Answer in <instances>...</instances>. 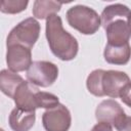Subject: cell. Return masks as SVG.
Instances as JSON below:
<instances>
[{"label": "cell", "instance_id": "cell-16", "mask_svg": "<svg viewBox=\"0 0 131 131\" xmlns=\"http://www.w3.org/2000/svg\"><path fill=\"white\" fill-rule=\"evenodd\" d=\"M103 73H104L103 70L98 69V70L92 71L87 77V81H86L87 89L91 94L95 96H99V97L104 96L103 91H102V85H101Z\"/></svg>", "mask_w": 131, "mask_h": 131}, {"label": "cell", "instance_id": "cell-10", "mask_svg": "<svg viewBox=\"0 0 131 131\" xmlns=\"http://www.w3.org/2000/svg\"><path fill=\"white\" fill-rule=\"evenodd\" d=\"M39 89L31 82L24 81L16 89L13 100L16 107L25 111H35L37 106V93Z\"/></svg>", "mask_w": 131, "mask_h": 131}, {"label": "cell", "instance_id": "cell-2", "mask_svg": "<svg viewBox=\"0 0 131 131\" xmlns=\"http://www.w3.org/2000/svg\"><path fill=\"white\" fill-rule=\"evenodd\" d=\"M67 20L75 30L84 35L96 33L101 25L98 13L85 5H76L67 11Z\"/></svg>", "mask_w": 131, "mask_h": 131}, {"label": "cell", "instance_id": "cell-21", "mask_svg": "<svg viewBox=\"0 0 131 131\" xmlns=\"http://www.w3.org/2000/svg\"><path fill=\"white\" fill-rule=\"evenodd\" d=\"M117 131H131V117H127L124 123L117 128Z\"/></svg>", "mask_w": 131, "mask_h": 131}, {"label": "cell", "instance_id": "cell-11", "mask_svg": "<svg viewBox=\"0 0 131 131\" xmlns=\"http://www.w3.org/2000/svg\"><path fill=\"white\" fill-rule=\"evenodd\" d=\"M35 111H25L15 107L11 111L8 123L13 131H29L35 124Z\"/></svg>", "mask_w": 131, "mask_h": 131}, {"label": "cell", "instance_id": "cell-3", "mask_svg": "<svg viewBox=\"0 0 131 131\" xmlns=\"http://www.w3.org/2000/svg\"><path fill=\"white\" fill-rule=\"evenodd\" d=\"M40 35V24L34 17H29L16 25L8 34L6 45H23L33 48Z\"/></svg>", "mask_w": 131, "mask_h": 131}, {"label": "cell", "instance_id": "cell-18", "mask_svg": "<svg viewBox=\"0 0 131 131\" xmlns=\"http://www.w3.org/2000/svg\"><path fill=\"white\" fill-rule=\"evenodd\" d=\"M59 103L58 97L52 93L49 92H43L39 91L37 93V106L38 107H43V108H51L54 107Z\"/></svg>", "mask_w": 131, "mask_h": 131}, {"label": "cell", "instance_id": "cell-22", "mask_svg": "<svg viewBox=\"0 0 131 131\" xmlns=\"http://www.w3.org/2000/svg\"><path fill=\"white\" fill-rule=\"evenodd\" d=\"M130 25H131V18H130Z\"/></svg>", "mask_w": 131, "mask_h": 131}, {"label": "cell", "instance_id": "cell-17", "mask_svg": "<svg viewBox=\"0 0 131 131\" xmlns=\"http://www.w3.org/2000/svg\"><path fill=\"white\" fill-rule=\"evenodd\" d=\"M28 0H3L1 2V12L15 14L24 11L28 6Z\"/></svg>", "mask_w": 131, "mask_h": 131}, {"label": "cell", "instance_id": "cell-9", "mask_svg": "<svg viewBox=\"0 0 131 131\" xmlns=\"http://www.w3.org/2000/svg\"><path fill=\"white\" fill-rule=\"evenodd\" d=\"M130 83L131 80L129 76L124 72L114 70L104 71L101 81L103 94L112 98L120 97L123 89Z\"/></svg>", "mask_w": 131, "mask_h": 131}, {"label": "cell", "instance_id": "cell-6", "mask_svg": "<svg viewBox=\"0 0 131 131\" xmlns=\"http://www.w3.org/2000/svg\"><path fill=\"white\" fill-rule=\"evenodd\" d=\"M95 117L99 123H106L116 129L120 127L127 118L122 106L114 99L102 100L96 107Z\"/></svg>", "mask_w": 131, "mask_h": 131}, {"label": "cell", "instance_id": "cell-12", "mask_svg": "<svg viewBox=\"0 0 131 131\" xmlns=\"http://www.w3.org/2000/svg\"><path fill=\"white\" fill-rule=\"evenodd\" d=\"M103 56H104L105 61L108 63L123 66V64H126L130 60L131 47L129 43L120 45V46L106 44L104 51H103Z\"/></svg>", "mask_w": 131, "mask_h": 131}, {"label": "cell", "instance_id": "cell-1", "mask_svg": "<svg viewBox=\"0 0 131 131\" xmlns=\"http://www.w3.org/2000/svg\"><path fill=\"white\" fill-rule=\"evenodd\" d=\"M45 35L50 50L56 57L64 61L76 57L79 49L78 42L74 36L63 29L60 16L52 14L46 19Z\"/></svg>", "mask_w": 131, "mask_h": 131}, {"label": "cell", "instance_id": "cell-19", "mask_svg": "<svg viewBox=\"0 0 131 131\" xmlns=\"http://www.w3.org/2000/svg\"><path fill=\"white\" fill-rule=\"evenodd\" d=\"M121 100L128 106L131 107V83L128 84L120 94Z\"/></svg>", "mask_w": 131, "mask_h": 131}, {"label": "cell", "instance_id": "cell-5", "mask_svg": "<svg viewBox=\"0 0 131 131\" xmlns=\"http://www.w3.org/2000/svg\"><path fill=\"white\" fill-rule=\"evenodd\" d=\"M42 123L46 131H68L72 123L71 113L63 104L58 103L44 112Z\"/></svg>", "mask_w": 131, "mask_h": 131}, {"label": "cell", "instance_id": "cell-14", "mask_svg": "<svg viewBox=\"0 0 131 131\" xmlns=\"http://www.w3.org/2000/svg\"><path fill=\"white\" fill-rule=\"evenodd\" d=\"M62 3L56 1H44V0H36L33 5V15L37 18L44 19L48 18L50 15L55 14L60 10Z\"/></svg>", "mask_w": 131, "mask_h": 131}, {"label": "cell", "instance_id": "cell-7", "mask_svg": "<svg viewBox=\"0 0 131 131\" xmlns=\"http://www.w3.org/2000/svg\"><path fill=\"white\" fill-rule=\"evenodd\" d=\"M130 18L131 16L117 17L103 27L106 33L107 44L120 46L129 43V40L131 38Z\"/></svg>", "mask_w": 131, "mask_h": 131}, {"label": "cell", "instance_id": "cell-8", "mask_svg": "<svg viewBox=\"0 0 131 131\" xmlns=\"http://www.w3.org/2000/svg\"><path fill=\"white\" fill-rule=\"evenodd\" d=\"M6 62L9 71L13 73L29 70V68L33 63L31 49L18 44L7 46Z\"/></svg>", "mask_w": 131, "mask_h": 131}, {"label": "cell", "instance_id": "cell-4", "mask_svg": "<svg viewBox=\"0 0 131 131\" xmlns=\"http://www.w3.org/2000/svg\"><path fill=\"white\" fill-rule=\"evenodd\" d=\"M58 77V68L46 60L34 61L27 72V79L39 87L51 86Z\"/></svg>", "mask_w": 131, "mask_h": 131}, {"label": "cell", "instance_id": "cell-13", "mask_svg": "<svg viewBox=\"0 0 131 131\" xmlns=\"http://www.w3.org/2000/svg\"><path fill=\"white\" fill-rule=\"evenodd\" d=\"M25 80L19 75L11 71L2 70L0 73V89L2 93L10 98H13L16 89Z\"/></svg>", "mask_w": 131, "mask_h": 131}, {"label": "cell", "instance_id": "cell-15", "mask_svg": "<svg viewBox=\"0 0 131 131\" xmlns=\"http://www.w3.org/2000/svg\"><path fill=\"white\" fill-rule=\"evenodd\" d=\"M131 16V11L130 9L124 5V4H112L106 6L100 15V20L102 27L106 26L111 20L117 18V17H130Z\"/></svg>", "mask_w": 131, "mask_h": 131}, {"label": "cell", "instance_id": "cell-20", "mask_svg": "<svg viewBox=\"0 0 131 131\" xmlns=\"http://www.w3.org/2000/svg\"><path fill=\"white\" fill-rule=\"evenodd\" d=\"M91 131H113V128L111 125L106 124V123H97L92 129Z\"/></svg>", "mask_w": 131, "mask_h": 131}]
</instances>
